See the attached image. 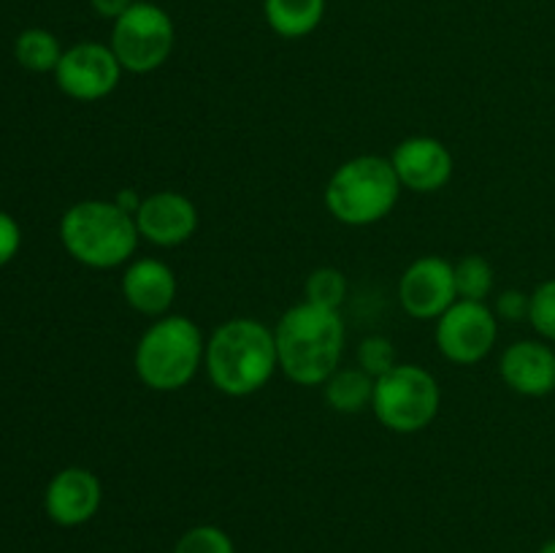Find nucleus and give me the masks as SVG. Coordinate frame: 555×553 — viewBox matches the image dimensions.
<instances>
[{"mask_svg": "<svg viewBox=\"0 0 555 553\" xmlns=\"http://www.w3.org/2000/svg\"><path fill=\"white\" fill-rule=\"evenodd\" d=\"M531 309V293L524 291H504L496 298V318L509 320V323H518V320H529Z\"/></svg>", "mask_w": 555, "mask_h": 553, "instance_id": "obj_24", "label": "nucleus"}, {"mask_svg": "<svg viewBox=\"0 0 555 553\" xmlns=\"http://www.w3.org/2000/svg\"><path fill=\"white\" fill-rule=\"evenodd\" d=\"M401 188L412 193H437L453 179V155L434 136H410L390 155Z\"/></svg>", "mask_w": 555, "mask_h": 553, "instance_id": "obj_12", "label": "nucleus"}, {"mask_svg": "<svg viewBox=\"0 0 555 553\" xmlns=\"http://www.w3.org/2000/svg\"><path fill=\"white\" fill-rule=\"evenodd\" d=\"M103 499V486L95 472L85 466H68L60 470L49 480L43 493V510L57 526H81L98 513Z\"/></svg>", "mask_w": 555, "mask_h": 553, "instance_id": "obj_13", "label": "nucleus"}, {"mask_svg": "<svg viewBox=\"0 0 555 553\" xmlns=\"http://www.w3.org/2000/svg\"><path fill=\"white\" fill-rule=\"evenodd\" d=\"M442 394L437 377L417 363H396L374 380L372 410L388 432L417 434L437 417Z\"/></svg>", "mask_w": 555, "mask_h": 553, "instance_id": "obj_6", "label": "nucleus"}, {"mask_svg": "<svg viewBox=\"0 0 555 553\" xmlns=\"http://www.w3.org/2000/svg\"><path fill=\"white\" fill-rule=\"evenodd\" d=\"M401 182L390 157L358 155L341 163L325 184V206L350 228L374 226L399 204Z\"/></svg>", "mask_w": 555, "mask_h": 553, "instance_id": "obj_5", "label": "nucleus"}, {"mask_svg": "<svg viewBox=\"0 0 555 553\" xmlns=\"http://www.w3.org/2000/svg\"><path fill=\"white\" fill-rule=\"evenodd\" d=\"M133 3L135 0H90L92 11L103 16V20H119Z\"/></svg>", "mask_w": 555, "mask_h": 553, "instance_id": "obj_26", "label": "nucleus"}, {"mask_svg": "<svg viewBox=\"0 0 555 553\" xmlns=\"http://www.w3.org/2000/svg\"><path fill=\"white\" fill-rule=\"evenodd\" d=\"M206 339L184 314H163L141 334L133 366L141 383L157 394H173L193 383L204 366Z\"/></svg>", "mask_w": 555, "mask_h": 553, "instance_id": "obj_4", "label": "nucleus"}, {"mask_svg": "<svg viewBox=\"0 0 555 553\" xmlns=\"http://www.w3.org/2000/svg\"><path fill=\"white\" fill-rule=\"evenodd\" d=\"M455 293L464 301H486L493 293V266L482 255H466L453 263Z\"/></svg>", "mask_w": 555, "mask_h": 553, "instance_id": "obj_19", "label": "nucleus"}, {"mask_svg": "<svg viewBox=\"0 0 555 553\" xmlns=\"http://www.w3.org/2000/svg\"><path fill=\"white\" fill-rule=\"evenodd\" d=\"M304 293H307V301L314 304V307L339 312V307L345 304L347 296V280L339 269H334V266H320V269H314L312 274L307 276Z\"/></svg>", "mask_w": 555, "mask_h": 553, "instance_id": "obj_20", "label": "nucleus"}, {"mask_svg": "<svg viewBox=\"0 0 555 553\" xmlns=\"http://www.w3.org/2000/svg\"><path fill=\"white\" fill-rule=\"evenodd\" d=\"M504 385L520 396L540 399L555 390V350L545 342L520 339L499 358Z\"/></svg>", "mask_w": 555, "mask_h": 553, "instance_id": "obj_14", "label": "nucleus"}, {"mask_svg": "<svg viewBox=\"0 0 555 553\" xmlns=\"http://www.w3.org/2000/svg\"><path fill=\"white\" fill-rule=\"evenodd\" d=\"M325 401L331 410L341 412V415H358L366 407H372L374 396V377L372 374L358 369H336L328 380L323 383Z\"/></svg>", "mask_w": 555, "mask_h": 553, "instance_id": "obj_17", "label": "nucleus"}, {"mask_svg": "<svg viewBox=\"0 0 555 553\" xmlns=\"http://www.w3.org/2000/svg\"><path fill=\"white\" fill-rule=\"evenodd\" d=\"M396 347L390 345V339L385 336H366V339L358 345V366L366 374H372L374 380L383 377L385 372L396 366Z\"/></svg>", "mask_w": 555, "mask_h": 553, "instance_id": "obj_23", "label": "nucleus"}, {"mask_svg": "<svg viewBox=\"0 0 555 553\" xmlns=\"http://www.w3.org/2000/svg\"><path fill=\"white\" fill-rule=\"evenodd\" d=\"M139 236L155 247H179L198 231V209L193 201L177 190H157L144 195L135 211Z\"/></svg>", "mask_w": 555, "mask_h": 553, "instance_id": "obj_11", "label": "nucleus"}, {"mask_svg": "<svg viewBox=\"0 0 555 553\" xmlns=\"http://www.w3.org/2000/svg\"><path fill=\"white\" fill-rule=\"evenodd\" d=\"M173 553H236L231 537L220 526H193L179 537Z\"/></svg>", "mask_w": 555, "mask_h": 553, "instance_id": "obj_21", "label": "nucleus"}, {"mask_svg": "<svg viewBox=\"0 0 555 553\" xmlns=\"http://www.w3.org/2000/svg\"><path fill=\"white\" fill-rule=\"evenodd\" d=\"M135 217L114 201H79L60 220V242L65 253L90 269H117L133 258L139 247Z\"/></svg>", "mask_w": 555, "mask_h": 553, "instance_id": "obj_3", "label": "nucleus"}, {"mask_svg": "<svg viewBox=\"0 0 555 553\" xmlns=\"http://www.w3.org/2000/svg\"><path fill=\"white\" fill-rule=\"evenodd\" d=\"M177 30L166 9L146 0H135L112 27V52L117 54L122 70L152 74L171 57Z\"/></svg>", "mask_w": 555, "mask_h": 553, "instance_id": "obj_7", "label": "nucleus"}, {"mask_svg": "<svg viewBox=\"0 0 555 553\" xmlns=\"http://www.w3.org/2000/svg\"><path fill=\"white\" fill-rule=\"evenodd\" d=\"M22 247V231L20 222L11 215L0 211V266H5L9 260H14V255Z\"/></svg>", "mask_w": 555, "mask_h": 553, "instance_id": "obj_25", "label": "nucleus"}, {"mask_svg": "<svg viewBox=\"0 0 555 553\" xmlns=\"http://www.w3.org/2000/svg\"><path fill=\"white\" fill-rule=\"evenodd\" d=\"M280 369L304 388L323 385L339 369L345 352V323L334 309L304 301L287 309L274 329Z\"/></svg>", "mask_w": 555, "mask_h": 553, "instance_id": "obj_2", "label": "nucleus"}, {"mask_svg": "<svg viewBox=\"0 0 555 553\" xmlns=\"http://www.w3.org/2000/svg\"><path fill=\"white\" fill-rule=\"evenodd\" d=\"M529 323L534 325V331L542 339L555 342V276L553 280L540 282L531 291Z\"/></svg>", "mask_w": 555, "mask_h": 553, "instance_id": "obj_22", "label": "nucleus"}, {"mask_svg": "<svg viewBox=\"0 0 555 553\" xmlns=\"http://www.w3.org/2000/svg\"><path fill=\"white\" fill-rule=\"evenodd\" d=\"M263 14L280 38H307L325 16V0H263Z\"/></svg>", "mask_w": 555, "mask_h": 553, "instance_id": "obj_16", "label": "nucleus"}, {"mask_svg": "<svg viewBox=\"0 0 555 553\" xmlns=\"http://www.w3.org/2000/svg\"><path fill=\"white\" fill-rule=\"evenodd\" d=\"M14 57L22 68L33 70V74H49V70L54 74L60 57H63V49H60V41L49 30L30 27V30H22L16 36Z\"/></svg>", "mask_w": 555, "mask_h": 553, "instance_id": "obj_18", "label": "nucleus"}, {"mask_svg": "<svg viewBox=\"0 0 555 553\" xmlns=\"http://www.w3.org/2000/svg\"><path fill=\"white\" fill-rule=\"evenodd\" d=\"M125 304L146 318H163L177 298V274L157 258H139L125 266L119 280Z\"/></svg>", "mask_w": 555, "mask_h": 553, "instance_id": "obj_15", "label": "nucleus"}, {"mask_svg": "<svg viewBox=\"0 0 555 553\" xmlns=\"http://www.w3.org/2000/svg\"><path fill=\"white\" fill-rule=\"evenodd\" d=\"M540 553H555V540H551V542H545V545L540 548Z\"/></svg>", "mask_w": 555, "mask_h": 553, "instance_id": "obj_28", "label": "nucleus"}, {"mask_svg": "<svg viewBox=\"0 0 555 553\" xmlns=\"http://www.w3.org/2000/svg\"><path fill=\"white\" fill-rule=\"evenodd\" d=\"M499 336L496 312L486 301H459L437 320V347L448 361L472 366L491 356Z\"/></svg>", "mask_w": 555, "mask_h": 553, "instance_id": "obj_8", "label": "nucleus"}, {"mask_svg": "<svg viewBox=\"0 0 555 553\" xmlns=\"http://www.w3.org/2000/svg\"><path fill=\"white\" fill-rule=\"evenodd\" d=\"M204 369L220 394L236 399L258 394L280 369L274 331L253 318L225 320L206 339Z\"/></svg>", "mask_w": 555, "mask_h": 553, "instance_id": "obj_1", "label": "nucleus"}, {"mask_svg": "<svg viewBox=\"0 0 555 553\" xmlns=\"http://www.w3.org/2000/svg\"><path fill=\"white\" fill-rule=\"evenodd\" d=\"M119 79H122V65H119L117 54L112 52V47L98 41H85L65 49L54 68V81L60 90L81 103L112 95Z\"/></svg>", "mask_w": 555, "mask_h": 553, "instance_id": "obj_9", "label": "nucleus"}, {"mask_svg": "<svg viewBox=\"0 0 555 553\" xmlns=\"http://www.w3.org/2000/svg\"><path fill=\"white\" fill-rule=\"evenodd\" d=\"M455 293L453 263L439 255H423L412 260L399 280V304L410 318L439 320L453 304Z\"/></svg>", "mask_w": 555, "mask_h": 553, "instance_id": "obj_10", "label": "nucleus"}, {"mask_svg": "<svg viewBox=\"0 0 555 553\" xmlns=\"http://www.w3.org/2000/svg\"><path fill=\"white\" fill-rule=\"evenodd\" d=\"M141 201H144V198H141V195L135 193V190H122V193H119L117 198H114V204H117L122 211H128V215L135 217V211H139Z\"/></svg>", "mask_w": 555, "mask_h": 553, "instance_id": "obj_27", "label": "nucleus"}]
</instances>
